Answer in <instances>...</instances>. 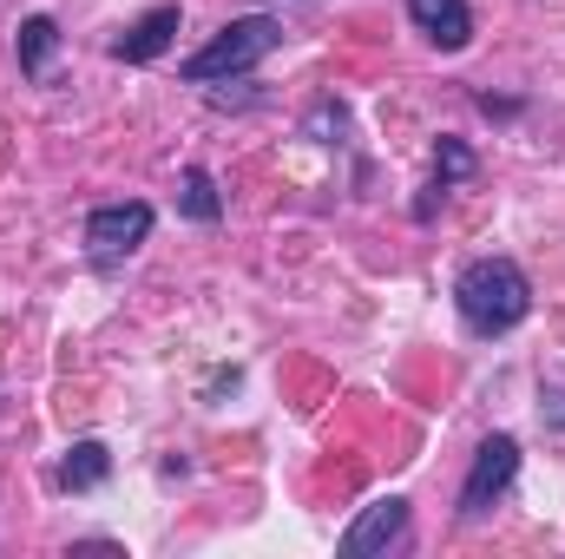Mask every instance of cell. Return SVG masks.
<instances>
[{
  "label": "cell",
  "mask_w": 565,
  "mask_h": 559,
  "mask_svg": "<svg viewBox=\"0 0 565 559\" xmlns=\"http://www.w3.org/2000/svg\"><path fill=\"white\" fill-rule=\"evenodd\" d=\"M454 303H460V323L473 336H507L533 316V283L513 257H473L454 283Z\"/></svg>",
  "instance_id": "1"
},
{
  "label": "cell",
  "mask_w": 565,
  "mask_h": 559,
  "mask_svg": "<svg viewBox=\"0 0 565 559\" xmlns=\"http://www.w3.org/2000/svg\"><path fill=\"white\" fill-rule=\"evenodd\" d=\"M277 46H282V20H277V13H244V20L217 27V40H211V46H198L178 73H184L191 86H224V80L250 73L257 60H270Z\"/></svg>",
  "instance_id": "2"
},
{
  "label": "cell",
  "mask_w": 565,
  "mask_h": 559,
  "mask_svg": "<svg viewBox=\"0 0 565 559\" xmlns=\"http://www.w3.org/2000/svg\"><path fill=\"white\" fill-rule=\"evenodd\" d=\"M145 238H151V204H145V198L99 204V211L86 218V257H93L99 271H119V264L139 251Z\"/></svg>",
  "instance_id": "3"
},
{
  "label": "cell",
  "mask_w": 565,
  "mask_h": 559,
  "mask_svg": "<svg viewBox=\"0 0 565 559\" xmlns=\"http://www.w3.org/2000/svg\"><path fill=\"white\" fill-rule=\"evenodd\" d=\"M513 481H520V441H513V434H487L480 454H473V474H467V487H460V520H487L493 500H500Z\"/></svg>",
  "instance_id": "4"
},
{
  "label": "cell",
  "mask_w": 565,
  "mask_h": 559,
  "mask_svg": "<svg viewBox=\"0 0 565 559\" xmlns=\"http://www.w3.org/2000/svg\"><path fill=\"white\" fill-rule=\"evenodd\" d=\"M408 540V500H369L355 520H349V534L335 540V553L342 559H375V553H388V547H402Z\"/></svg>",
  "instance_id": "5"
},
{
  "label": "cell",
  "mask_w": 565,
  "mask_h": 559,
  "mask_svg": "<svg viewBox=\"0 0 565 559\" xmlns=\"http://www.w3.org/2000/svg\"><path fill=\"white\" fill-rule=\"evenodd\" d=\"M408 20L422 27L440 53H460L473 40V7L467 0H408Z\"/></svg>",
  "instance_id": "6"
},
{
  "label": "cell",
  "mask_w": 565,
  "mask_h": 559,
  "mask_svg": "<svg viewBox=\"0 0 565 559\" xmlns=\"http://www.w3.org/2000/svg\"><path fill=\"white\" fill-rule=\"evenodd\" d=\"M171 33H178V7H151L145 20H132V27L113 40V60H126V66H145V60H158V53L171 46Z\"/></svg>",
  "instance_id": "7"
},
{
  "label": "cell",
  "mask_w": 565,
  "mask_h": 559,
  "mask_svg": "<svg viewBox=\"0 0 565 559\" xmlns=\"http://www.w3.org/2000/svg\"><path fill=\"white\" fill-rule=\"evenodd\" d=\"M106 474H113L106 441H73L66 461H60V487H66V494H93V487H106Z\"/></svg>",
  "instance_id": "8"
},
{
  "label": "cell",
  "mask_w": 565,
  "mask_h": 559,
  "mask_svg": "<svg viewBox=\"0 0 565 559\" xmlns=\"http://www.w3.org/2000/svg\"><path fill=\"white\" fill-rule=\"evenodd\" d=\"M53 46H60V27H53V13H33V20H20V73H26V80H40V73H46Z\"/></svg>",
  "instance_id": "9"
},
{
  "label": "cell",
  "mask_w": 565,
  "mask_h": 559,
  "mask_svg": "<svg viewBox=\"0 0 565 559\" xmlns=\"http://www.w3.org/2000/svg\"><path fill=\"white\" fill-rule=\"evenodd\" d=\"M178 211H184V218H198V224H217V218H224L217 178H211V171H184V178H178Z\"/></svg>",
  "instance_id": "10"
},
{
  "label": "cell",
  "mask_w": 565,
  "mask_h": 559,
  "mask_svg": "<svg viewBox=\"0 0 565 559\" xmlns=\"http://www.w3.org/2000/svg\"><path fill=\"white\" fill-rule=\"evenodd\" d=\"M434 165H440V184H460V178H473V151L460 139H440L434 145Z\"/></svg>",
  "instance_id": "11"
}]
</instances>
